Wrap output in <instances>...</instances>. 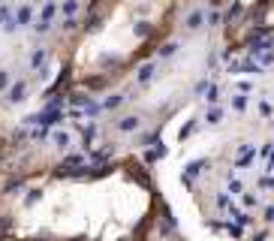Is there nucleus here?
Returning <instances> with one entry per match:
<instances>
[{
  "label": "nucleus",
  "instance_id": "8",
  "mask_svg": "<svg viewBox=\"0 0 274 241\" xmlns=\"http://www.w3.org/2000/svg\"><path fill=\"white\" fill-rule=\"evenodd\" d=\"M214 202H217V208H220V211H229V208H232V202H229V196H226V193H217V199H214Z\"/></svg>",
  "mask_w": 274,
  "mask_h": 241
},
{
  "label": "nucleus",
  "instance_id": "7",
  "mask_svg": "<svg viewBox=\"0 0 274 241\" xmlns=\"http://www.w3.org/2000/svg\"><path fill=\"white\" fill-rule=\"evenodd\" d=\"M220 121H223V109L211 106V109H208V124H220Z\"/></svg>",
  "mask_w": 274,
  "mask_h": 241
},
{
  "label": "nucleus",
  "instance_id": "19",
  "mask_svg": "<svg viewBox=\"0 0 274 241\" xmlns=\"http://www.w3.org/2000/svg\"><path fill=\"white\" fill-rule=\"evenodd\" d=\"M151 72H154V66H151V63H148V66H142V82H148V78H151Z\"/></svg>",
  "mask_w": 274,
  "mask_h": 241
},
{
  "label": "nucleus",
  "instance_id": "4",
  "mask_svg": "<svg viewBox=\"0 0 274 241\" xmlns=\"http://www.w3.org/2000/svg\"><path fill=\"white\" fill-rule=\"evenodd\" d=\"M136 127H139V118H136V115H127V118L118 121V130H124V133H130V130H136Z\"/></svg>",
  "mask_w": 274,
  "mask_h": 241
},
{
  "label": "nucleus",
  "instance_id": "11",
  "mask_svg": "<svg viewBox=\"0 0 274 241\" xmlns=\"http://www.w3.org/2000/svg\"><path fill=\"white\" fill-rule=\"evenodd\" d=\"M39 196H42V190H27V199H24V205H33V202H39Z\"/></svg>",
  "mask_w": 274,
  "mask_h": 241
},
{
  "label": "nucleus",
  "instance_id": "21",
  "mask_svg": "<svg viewBox=\"0 0 274 241\" xmlns=\"http://www.w3.org/2000/svg\"><path fill=\"white\" fill-rule=\"evenodd\" d=\"M247 106V97H235V109H244Z\"/></svg>",
  "mask_w": 274,
  "mask_h": 241
},
{
  "label": "nucleus",
  "instance_id": "2",
  "mask_svg": "<svg viewBox=\"0 0 274 241\" xmlns=\"http://www.w3.org/2000/svg\"><path fill=\"white\" fill-rule=\"evenodd\" d=\"M24 94H27V85H24V82H15V85L9 88V97H6V100H9V103H21Z\"/></svg>",
  "mask_w": 274,
  "mask_h": 241
},
{
  "label": "nucleus",
  "instance_id": "18",
  "mask_svg": "<svg viewBox=\"0 0 274 241\" xmlns=\"http://www.w3.org/2000/svg\"><path fill=\"white\" fill-rule=\"evenodd\" d=\"M262 217H265V223H274V205H268V208L262 211Z\"/></svg>",
  "mask_w": 274,
  "mask_h": 241
},
{
  "label": "nucleus",
  "instance_id": "14",
  "mask_svg": "<svg viewBox=\"0 0 274 241\" xmlns=\"http://www.w3.org/2000/svg\"><path fill=\"white\" fill-rule=\"evenodd\" d=\"M75 9H78V0H66V3H63V12H66V15H72Z\"/></svg>",
  "mask_w": 274,
  "mask_h": 241
},
{
  "label": "nucleus",
  "instance_id": "3",
  "mask_svg": "<svg viewBox=\"0 0 274 241\" xmlns=\"http://www.w3.org/2000/svg\"><path fill=\"white\" fill-rule=\"evenodd\" d=\"M30 18H33V9H30V6H21V9L15 12V27H18V24H30Z\"/></svg>",
  "mask_w": 274,
  "mask_h": 241
},
{
  "label": "nucleus",
  "instance_id": "10",
  "mask_svg": "<svg viewBox=\"0 0 274 241\" xmlns=\"http://www.w3.org/2000/svg\"><path fill=\"white\" fill-rule=\"evenodd\" d=\"M42 60H45V51H42V48H36V51H33V57H30V66H39Z\"/></svg>",
  "mask_w": 274,
  "mask_h": 241
},
{
  "label": "nucleus",
  "instance_id": "15",
  "mask_svg": "<svg viewBox=\"0 0 274 241\" xmlns=\"http://www.w3.org/2000/svg\"><path fill=\"white\" fill-rule=\"evenodd\" d=\"M178 51V42H166L163 48H160V54H175Z\"/></svg>",
  "mask_w": 274,
  "mask_h": 241
},
{
  "label": "nucleus",
  "instance_id": "20",
  "mask_svg": "<svg viewBox=\"0 0 274 241\" xmlns=\"http://www.w3.org/2000/svg\"><path fill=\"white\" fill-rule=\"evenodd\" d=\"M118 103H121V97H109V100H106V109H112V106H118Z\"/></svg>",
  "mask_w": 274,
  "mask_h": 241
},
{
  "label": "nucleus",
  "instance_id": "5",
  "mask_svg": "<svg viewBox=\"0 0 274 241\" xmlns=\"http://www.w3.org/2000/svg\"><path fill=\"white\" fill-rule=\"evenodd\" d=\"M202 21H205V15H202V12H199V9H196V12H190V15H187V27H190V30H196V27H202Z\"/></svg>",
  "mask_w": 274,
  "mask_h": 241
},
{
  "label": "nucleus",
  "instance_id": "16",
  "mask_svg": "<svg viewBox=\"0 0 274 241\" xmlns=\"http://www.w3.org/2000/svg\"><path fill=\"white\" fill-rule=\"evenodd\" d=\"M6 88H9V72L0 69V91H6Z\"/></svg>",
  "mask_w": 274,
  "mask_h": 241
},
{
  "label": "nucleus",
  "instance_id": "1",
  "mask_svg": "<svg viewBox=\"0 0 274 241\" xmlns=\"http://www.w3.org/2000/svg\"><path fill=\"white\" fill-rule=\"evenodd\" d=\"M253 157H256V148L253 145H241L238 148V157H235V169H247L253 163Z\"/></svg>",
  "mask_w": 274,
  "mask_h": 241
},
{
  "label": "nucleus",
  "instance_id": "12",
  "mask_svg": "<svg viewBox=\"0 0 274 241\" xmlns=\"http://www.w3.org/2000/svg\"><path fill=\"white\" fill-rule=\"evenodd\" d=\"M241 202H244V208H253V205H256L259 199H256L253 193H241Z\"/></svg>",
  "mask_w": 274,
  "mask_h": 241
},
{
  "label": "nucleus",
  "instance_id": "13",
  "mask_svg": "<svg viewBox=\"0 0 274 241\" xmlns=\"http://www.w3.org/2000/svg\"><path fill=\"white\" fill-rule=\"evenodd\" d=\"M229 193L241 196V193H244V184H241V181H229Z\"/></svg>",
  "mask_w": 274,
  "mask_h": 241
},
{
  "label": "nucleus",
  "instance_id": "9",
  "mask_svg": "<svg viewBox=\"0 0 274 241\" xmlns=\"http://www.w3.org/2000/svg\"><path fill=\"white\" fill-rule=\"evenodd\" d=\"M232 217H235V223H238V226H250V223H253L244 211H232Z\"/></svg>",
  "mask_w": 274,
  "mask_h": 241
},
{
  "label": "nucleus",
  "instance_id": "6",
  "mask_svg": "<svg viewBox=\"0 0 274 241\" xmlns=\"http://www.w3.org/2000/svg\"><path fill=\"white\" fill-rule=\"evenodd\" d=\"M51 142H54V148H69V136L66 133H51Z\"/></svg>",
  "mask_w": 274,
  "mask_h": 241
},
{
  "label": "nucleus",
  "instance_id": "17",
  "mask_svg": "<svg viewBox=\"0 0 274 241\" xmlns=\"http://www.w3.org/2000/svg\"><path fill=\"white\" fill-rule=\"evenodd\" d=\"M217 100H220V91H217V88H211V91H208V103H211V106H214V103H217Z\"/></svg>",
  "mask_w": 274,
  "mask_h": 241
}]
</instances>
